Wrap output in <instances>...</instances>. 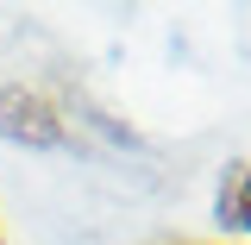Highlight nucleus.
<instances>
[{
  "mask_svg": "<svg viewBox=\"0 0 251 245\" xmlns=\"http://www.w3.org/2000/svg\"><path fill=\"white\" fill-rule=\"evenodd\" d=\"M69 113H63L57 94L25 88V82H6L0 88V138H19V145H69Z\"/></svg>",
  "mask_w": 251,
  "mask_h": 245,
  "instance_id": "f257e3e1",
  "label": "nucleus"
},
{
  "mask_svg": "<svg viewBox=\"0 0 251 245\" xmlns=\"http://www.w3.org/2000/svg\"><path fill=\"white\" fill-rule=\"evenodd\" d=\"M214 214L226 233H251V163H232L226 170V183L214 195Z\"/></svg>",
  "mask_w": 251,
  "mask_h": 245,
  "instance_id": "f03ea898",
  "label": "nucleus"
},
{
  "mask_svg": "<svg viewBox=\"0 0 251 245\" xmlns=\"http://www.w3.org/2000/svg\"><path fill=\"white\" fill-rule=\"evenodd\" d=\"M0 245H6V233H0Z\"/></svg>",
  "mask_w": 251,
  "mask_h": 245,
  "instance_id": "7ed1b4c3",
  "label": "nucleus"
}]
</instances>
